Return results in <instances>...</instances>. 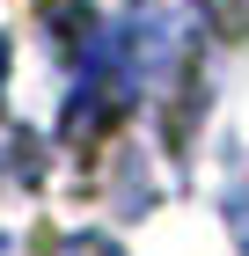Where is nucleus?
<instances>
[{
    "label": "nucleus",
    "mask_w": 249,
    "mask_h": 256,
    "mask_svg": "<svg viewBox=\"0 0 249 256\" xmlns=\"http://www.w3.org/2000/svg\"><path fill=\"white\" fill-rule=\"evenodd\" d=\"M198 30H205V22H198V0H139L132 30H125V66H132L139 80L176 74V66L191 59Z\"/></svg>",
    "instance_id": "1"
},
{
    "label": "nucleus",
    "mask_w": 249,
    "mask_h": 256,
    "mask_svg": "<svg viewBox=\"0 0 249 256\" xmlns=\"http://www.w3.org/2000/svg\"><path fill=\"white\" fill-rule=\"evenodd\" d=\"M0 74H8V44H0Z\"/></svg>",
    "instance_id": "2"
}]
</instances>
